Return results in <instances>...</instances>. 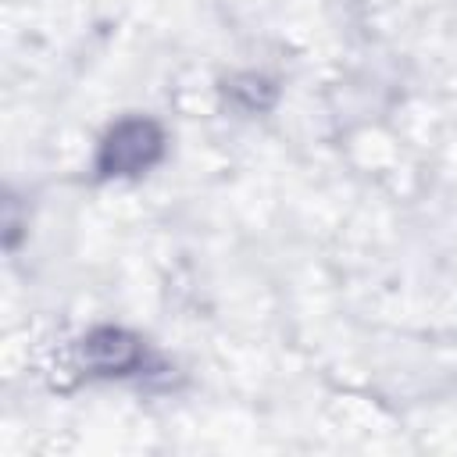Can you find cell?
<instances>
[{
  "label": "cell",
  "instance_id": "2",
  "mask_svg": "<svg viewBox=\"0 0 457 457\" xmlns=\"http://www.w3.org/2000/svg\"><path fill=\"white\" fill-rule=\"evenodd\" d=\"M82 361L86 368H93L96 375H125L139 364L143 357V346L132 332L125 328H114V325H104V328H93L86 339H82Z\"/></svg>",
  "mask_w": 457,
  "mask_h": 457
},
{
  "label": "cell",
  "instance_id": "1",
  "mask_svg": "<svg viewBox=\"0 0 457 457\" xmlns=\"http://www.w3.org/2000/svg\"><path fill=\"white\" fill-rule=\"evenodd\" d=\"M161 150H164L161 129L150 118H129V121H118L104 136L100 154H96V168L104 175H114V179L139 175L161 157Z\"/></svg>",
  "mask_w": 457,
  "mask_h": 457
}]
</instances>
